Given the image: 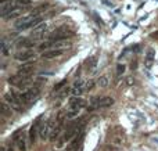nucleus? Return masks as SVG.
Returning a JSON list of instances; mask_svg holds the SVG:
<instances>
[{"label":"nucleus","instance_id":"nucleus-25","mask_svg":"<svg viewBox=\"0 0 158 151\" xmlns=\"http://www.w3.org/2000/svg\"><path fill=\"white\" fill-rule=\"evenodd\" d=\"M64 85H67V79L61 80V82H58L57 85H56V86H54V90H56V92H57V90H60V89H61L62 86H64Z\"/></svg>","mask_w":158,"mask_h":151},{"label":"nucleus","instance_id":"nucleus-1","mask_svg":"<svg viewBox=\"0 0 158 151\" xmlns=\"http://www.w3.org/2000/svg\"><path fill=\"white\" fill-rule=\"evenodd\" d=\"M107 140L108 144H111L117 148H121L122 146H125L126 143V133H125V129L122 126H114V129L110 130V133L107 136Z\"/></svg>","mask_w":158,"mask_h":151},{"label":"nucleus","instance_id":"nucleus-11","mask_svg":"<svg viewBox=\"0 0 158 151\" xmlns=\"http://www.w3.org/2000/svg\"><path fill=\"white\" fill-rule=\"evenodd\" d=\"M22 13H24V10H14V11H11L10 14H7V15H4V20H14V18H20L22 15Z\"/></svg>","mask_w":158,"mask_h":151},{"label":"nucleus","instance_id":"nucleus-13","mask_svg":"<svg viewBox=\"0 0 158 151\" xmlns=\"http://www.w3.org/2000/svg\"><path fill=\"white\" fill-rule=\"evenodd\" d=\"M82 137H83V132H81V133H79V136H75V139L72 140V143L68 146V150H74V148L78 147V144H79V141L82 140Z\"/></svg>","mask_w":158,"mask_h":151},{"label":"nucleus","instance_id":"nucleus-14","mask_svg":"<svg viewBox=\"0 0 158 151\" xmlns=\"http://www.w3.org/2000/svg\"><path fill=\"white\" fill-rule=\"evenodd\" d=\"M86 69L87 71H90V69H93L94 67H96V64H97V56H93V57H90L89 60H87V62H86Z\"/></svg>","mask_w":158,"mask_h":151},{"label":"nucleus","instance_id":"nucleus-28","mask_svg":"<svg viewBox=\"0 0 158 151\" xmlns=\"http://www.w3.org/2000/svg\"><path fill=\"white\" fill-rule=\"evenodd\" d=\"M68 93H69V89H68V87H65V89H64V90H62L61 93H60V98H62V97H65V96H67V94H68Z\"/></svg>","mask_w":158,"mask_h":151},{"label":"nucleus","instance_id":"nucleus-18","mask_svg":"<svg viewBox=\"0 0 158 151\" xmlns=\"http://www.w3.org/2000/svg\"><path fill=\"white\" fill-rule=\"evenodd\" d=\"M2 108H3L4 115H11V105H8V103L3 101V103H2Z\"/></svg>","mask_w":158,"mask_h":151},{"label":"nucleus","instance_id":"nucleus-16","mask_svg":"<svg viewBox=\"0 0 158 151\" xmlns=\"http://www.w3.org/2000/svg\"><path fill=\"white\" fill-rule=\"evenodd\" d=\"M97 85H99L100 87H107L108 86V78L105 75L100 76V78L97 79Z\"/></svg>","mask_w":158,"mask_h":151},{"label":"nucleus","instance_id":"nucleus-29","mask_svg":"<svg viewBox=\"0 0 158 151\" xmlns=\"http://www.w3.org/2000/svg\"><path fill=\"white\" fill-rule=\"evenodd\" d=\"M126 82H128V85H132V83H133V79H132V78H128V80H126Z\"/></svg>","mask_w":158,"mask_h":151},{"label":"nucleus","instance_id":"nucleus-12","mask_svg":"<svg viewBox=\"0 0 158 151\" xmlns=\"http://www.w3.org/2000/svg\"><path fill=\"white\" fill-rule=\"evenodd\" d=\"M15 144H17V147L20 148V151H26V141H25V133L22 134L20 139H18L17 141H15Z\"/></svg>","mask_w":158,"mask_h":151},{"label":"nucleus","instance_id":"nucleus-24","mask_svg":"<svg viewBox=\"0 0 158 151\" xmlns=\"http://www.w3.org/2000/svg\"><path fill=\"white\" fill-rule=\"evenodd\" d=\"M44 29H46V24H40V25H38V28L35 29V35H38V33H40V32H43Z\"/></svg>","mask_w":158,"mask_h":151},{"label":"nucleus","instance_id":"nucleus-23","mask_svg":"<svg viewBox=\"0 0 158 151\" xmlns=\"http://www.w3.org/2000/svg\"><path fill=\"white\" fill-rule=\"evenodd\" d=\"M125 69H126V67L123 64H118V65H117V74H118V75H122L123 72H125Z\"/></svg>","mask_w":158,"mask_h":151},{"label":"nucleus","instance_id":"nucleus-9","mask_svg":"<svg viewBox=\"0 0 158 151\" xmlns=\"http://www.w3.org/2000/svg\"><path fill=\"white\" fill-rule=\"evenodd\" d=\"M61 129H62V125H60V123H57L56 125V128L53 129V132H51V134H50V139L51 141H56V139H58L60 137V134H61Z\"/></svg>","mask_w":158,"mask_h":151},{"label":"nucleus","instance_id":"nucleus-26","mask_svg":"<svg viewBox=\"0 0 158 151\" xmlns=\"http://www.w3.org/2000/svg\"><path fill=\"white\" fill-rule=\"evenodd\" d=\"M82 92H83L82 89H76V87H74V89H72V93L75 94L76 97H81V94H82Z\"/></svg>","mask_w":158,"mask_h":151},{"label":"nucleus","instance_id":"nucleus-21","mask_svg":"<svg viewBox=\"0 0 158 151\" xmlns=\"http://www.w3.org/2000/svg\"><path fill=\"white\" fill-rule=\"evenodd\" d=\"M24 133H25V132H24V130H21V129L15 130V132H14V134H13V141H17L18 139H20V137H21Z\"/></svg>","mask_w":158,"mask_h":151},{"label":"nucleus","instance_id":"nucleus-5","mask_svg":"<svg viewBox=\"0 0 158 151\" xmlns=\"http://www.w3.org/2000/svg\"><path fill=\"white\" fill-rule=\"evenodd\" d=\"M64 54V49H51V50H47L42 54V58L44 60H53V58L61 57Z\"/></svg>","mask_w":158,"mask_h":151},{"label":"nucleus","instance_id":"nucleus-3","mask_svg":"<svg viewBox=\"0 0 158 151\" xmlns=\"http://www.w3.org/2000/svg\"><path fill=\"white\" fill-rule=\"evenodd\" d=\"M56 128V125H54V121H47L46 123H43V125L40 126L39 129V136L42 137V139H47V137H50L51 132H53V129Z\"/></svg>","mask_w":158,"mask_h":151},{"label":"nucleus","instance_id":"nucleus-4","mask_svg":"<svg viewBox=\"0 0 158 151\" xmlns=\"http://www.w3.org/2000/svg\"><path fill=\"white\" fill-rule=\"evenodd\" d=\"M33 57H35V53H33V50H31V49L17 51V53L14 54V58L18 60V61H28V60H31V58H33Z\"/></svg>","mask_w":158,"mask_h":151},{"label":"nucleus","instance_id":"nucleus-30","mask_svg":"<svg viewBox=\"0 0 158 151\" xmlns=\"http://www.w3.org/2000/svg\"><path fill=\"white\" fill-rule=\"evenodd\" d=\"M0 151H6V147H2L0 148Z\"/></svg>","mask_w":158,"mask_h":151},{"label":"nucleus","instance_id":"nucleus-22","mask_svg":"<svg viewBox=\"0 0 158 151\" xmlns=\"http://www.w3.org/2000/svg\"><path fill=\"white\" fill-rule=\"evenodd\" d=\"M94 85H96V82H94L93 79H89L86 83H85V89H86V90H92L94 87Z\"/></svg>","mask_w":158,"mask_h":151},{"label":"nucleus","instance_id":"nucleus-10","mask_svg":"<svg viewBox=\"0 0 158 151\" xmlns=\"http://www.w3.org/2000/svg\"><path fill=\"white\" fill-rule=\"evenodd\" d=\"M153 62H154V50H153V49H148L147 56H146V67H147V68H151Z\"/></svg>","mask_w":158,"mask_h":151},{"label":"nucleus","instance_id":"nucleus-6","mask_svg":"<svg viewBox=\"0 0 158 151\" xmlns=\"http://www.w3.org/2000/svg\"><path fill=\"white\" fill-rule=\"evenodd\" d=\"M74 36V32L68 31L67 28H61L56 31V33L53 35V40H62V39H67V38H71Z\"/></svg>","mask_w":158,"mask_h":151},{"label":"nucleus","instance_id":"nucleus-19","mask_svg":"<svg viewBox=\"0 0 158 151\" xmlns=\"http://www.w3.org/2000/svg\"><path fill=\"white\" fill-rule=\"evenodd\" d=\"M31 0H15V4H17L18 7H28L31 6Z\"/></svg>","mask_w":158,"mask_h":151},{"label":"nucleus","instance_id":"nucleus-8","mask_svg":"<svg viewBox=\"0 0 158 151\" xmlns=\"http://www.w3.org/2000/svg\"><path fill=\"white\" fill-rule=\"evenodd\" d=\"M33 69H35V65L32 62H25L18 68V75H29L31 72H33Z\"/></svg>","mask_w":158,"mask_h":151},{"label":"nucleus","instance_id":"nucleus-27","mask_svg":"<svg viewBox=\"0 0 158 151\" xmlns=\"http://www.w3.org/2000/svg\"><path fill=\"white\" fill-rule=\"evenodd\" d=\"M82 86H83L82 80H75V83H74V87H76V89H81Z\"/></svg>","mask_w":158,"mask_h":151},{"label":"nucleus","instance_id":"nucleus-7","mask_svg":"<svg viewBox=\"0 0 158 151\" xmlns=\"http://www.w3.org/2000/svg\"><path fill=\"white\" fill-rule=\"evenodd\" d=\"M83 107H86V101L81 97H72L69 100V108H74V110H82Z\"/></svg>","mask_w":158,"mask_h":151},{"label":"nucleus","instance_id":"nucleus-2","mask_svg":"<svg viewBox=\"0 0 158 151\" xmlns=\"http://www.w3.org/2000/svg\"><path fill=\"white\" fill-rule=\"evenodd\" d=\"M114 98L110 97V96H107V97H93L92 98V105H93L94 108H107V107H111L112 104H114Z\"/></svg>","mask_w":158,"mask_h":151},{"label":"nucleus","instance_id":"nucleus-20","mask_svg":"<svg viewBox=\"0 0 158 151\" xmlns=\"http://www.w3.org/2000/svg\"><path fill=\"white\" fill-rule=\"evenodd\" d=\"M53 44H54L53 42H44V43H42V44L39 46V49H40V50H43V51H47L49 49L51 50V47H53Z\"/></svg>","mask_w":158,"mask_h":151},{"label":"nucleus","instance_id":"nucleus-15","mask_svg":"<svg viewBox=\"0 0 158 151\" xmlns=\"http://www.w3.org/2000/svg\"><path fill=\"white\" fill-rule=\"evenodd\" d=\"M79 111L81 110H74V108H69L68 111H67V119H74L79 115Z\"/></svg>","mask_w":158,"mask_h":151},{"label":"nucleus","instance_id":"nucleus-17","mask_svg":"<svg viewBox=\"0 0 158 151\" xmlns=\"http://www.w3.org/2000/svg\"><path fill=\"white\" fill-rule=\"evenodd\" d=\"M35 134H36V125H32V128L29 129V144L35 143Z\"/></svg>","mask_w":158,"mask_h":151}]
</instances>
